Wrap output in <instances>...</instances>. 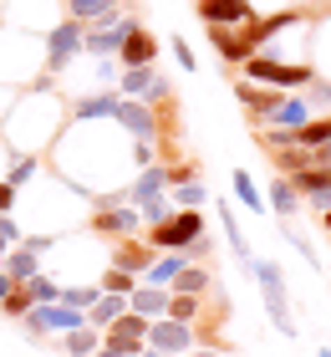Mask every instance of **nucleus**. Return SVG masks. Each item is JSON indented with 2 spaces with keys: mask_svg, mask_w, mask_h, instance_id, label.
I'll use <instances>...</instances> for the list:
<instances>
[{
  "mask_svg": "<svg viewBox=\"0 0 331 357\" xmlns=\"http://www.w3.org/2000/svg\"><path fill=\"white\" fill-rule=\"evenodd\" d=\"M245 271L260 281V296H265V317H270V327L280 337H295V317H291V291H286V271H280L275 261H265V255H250L245 261Z\"/></svg>",
  "mask_w": 331,
  "mask_h": 357,
  "instance_id": "f257e3e1",
  "label": "nucleus"
},
{
  "mask_svg": "<svg viewBox=\"0 0 331 357\" xmlns=\"http://www.w3.org/2000/svg\"><path fill=\"white\" fill-rule=\"evenodd\" d=\"M245 72H250V82L280 87V92L311 87V77H316V67H311V61H275V56H250V61H245Z\"/></svg>",
  "mask_w": 331,
  "mask_h": 357,
  "instance_id": "f03ea898",
  "label": "nucleus"
},
{
  "mask_svg": "<svg viewBox=\"0 0 331 357\" xmlns=\"http://www.w3.org/2000/svg\"><path fill=\"white\" fill-rule=\"evenodd\" d=\"M209 235V225H204V215L199 209H174L163 225H153V250H189L194 240H204Z\"/></svg>",
  "mask_w": 331,
  "mask_h": 357,
  "instance_id": "7ed1b4c3",
  "label": "nucleus"
},
{
  "mask_svg": "<svg viewBox=\"0 0 331 357\" xmlns=\"http://www.w3.org/2000/svg\"><path fill=\"white\" fill-rule=\"evenodd\" d=\"M77 327H87V312H77V306H66V301H46V306H31L26 312V332H77Z\"/></svg>",
  "mask_w": 331,
  "mask_h": 357,
  "instance_id": "20e7f679",
  "label": "nucleus"
},
{
  "mask_svg": "<svg viewBox=\"0 0 331 357\" xmlns=\"http://www.w3.org/2000/svg\"><path fill=\"white\" fill-rule=\"evenodd\" d=\"M87 52V26H77V21H61L52 26V36H46V67L61 72V67H72V56Z\"/></svg>",
  "mask_w": 331,
  "mask_h": 357,
  "instance_id": "39448f33",
  "label": "nucleus"
},
{
  "mask_svg": "<svg viewBox=\"0 0 331 357\" xmlns=\"http://www.w3.org/2000/svg\"><path fill=\"white\" fill-rule=\"evenodd\" d=\"M102 347H112V352H128V357H138V352L148 347V317H138V312L118 317V321H112V327L102 332Z\"/></svg>",
  "mask_w": 331,
  "mask_h": 357,
  "instance_id": "423d86ee",
  "label": "nucleus"
},
{
  "mask_svg": "<svg viewBox=\"0 0 331 357\" xmlns=\"http://www.w3.org/2000/svg\"><path fill=\"white\" fill-rule=\"evenodd\" d=\"M250 15H260L255 0H199V21H204V26L245 31V26H250Z\"/></svg>",
  "mask_w": 331,
  "mask_h": 357,
  "instance_id": "0eeeda50",
  "label": "nucleus"
},
{
  "mask_svg": "<svg viewBox=\"0 0 331 357\" xmlns=\"http://www.w3.org/2000/svg\"><path fill=\"white\" fill-rule=\"evenodd\" d=\"M199 342L189 321H174V317H158V321H148V347H158V352H174V357H184L189 347Z\"/></svg>",
  "mask_w": 331,
  "mask_h": 357,
  "instance_id": "6e6552de",
  "label": "nucleus"
},
{
  "mask_svg": "<svg viewBox=\"0 0 331 357\" xmlns=\"http://www.w3.org/2000/svg\"><path fill=\"white\" fill-rule=\"evenodd\" d=\"M295 21H301V10H265V15H250V26H245V41H250V52L260 56L265 52V46H270L275 36H280V31H286V26H295Z\"/></svg>",
  "mask_w": 331,
  "mask_h": 357,
  "instance_id": "1a4fd4ad",
  "label": "nucleus"
},
{
  "mask_svg": "<svg viewBox=\"0 0 331 357\" xmlns=\"http://www.w3.org/2000/svg\"><path fill=\"white\" fill-rule=\"evenodd\" d=\"M138 225H143L138 204H102V209H97V220H92V230H97V235L132 240V235H138Z\"/></svg>",
  "mask_w": 331,
  "mask_h": 357,
  "instance_id": "9d476101",
  "label": "nucleus"
},
{
  "mask_svg": "<svg viewBox=\"0 0 331 357\" xmlns=\"http://www.w3.org/2000/svg\"><path fill=\"white\" fill-rule=\"evenodd\" d=\"M295 189H301V199H311L326 215L331 209V164H311V169H301V174H286Z\"/></svg>",
  "mask_w": 331,
  "mask_h": 357,
  "instance_id": "9b49d317",
  "label": "nucleus"
},
{
  "mask_svg": "<svg viewBox=\"0 0 331 357\" xmlns=\"http://www.w3.org/2000/svg\"><path fill=\"white\" fill-rule=\"evenodd\" d=\"M118 123H123L138 143H148V138L158 133V112L148 107L143 97H123V102H118Z\"/></svg>",
  "mask_w": 331,
  "mask_h": 357,
  "instance_id": "f8f14e48",
  "label": "nucleus"
},
{
  "mask_svg": "<svg viewBox=\"0 0 331 357\" xmlns=\"http://www.w3.org/2000/svg\"><path fill=\"white\" fill-rule=\"evenodd\" d=\"M132 26H138L132 15H118V21H107V26H87V52L92 56H118V46L128 41Z\"/></svg>",
  "mask_w": 331,
  "mask_h": 357,
  "instance_id": "ddd939ff",
  "label": "nucleus"
},
{
  "mask_svg": "<svg viewBox=\"0 0 331 357\" xmlns=\"http://www.w3.org/2000/svg\"><path fill=\"white\" fill-rule=\"evenodd\" d=\"M209 31V46L220 52V61H229V67H245L255 52H250V41H245V31H229V26H204Z\"/></svg>",
  "mask_w": 331,
  "mask_h": 357,
  "instance_id": "4468645a",
  "label": "nucleus"
},
{
  "mask_svg": "<svg viewBox=\"0 0 331 357\" xmlns=\"http://www.w3.org/2000/svg\"><path fill=\"white\" fill-rule=\"evenodd\" d=\"M235 97H240V107L250 112L255 123H265V118H270V112L280 107V97H286V92H280V87H260V82H240Z\"/></svg>",
  "mask_w": 331,
  "mask_h": 357,
  "instance_id": "2eb2a0df",
  "label": "nucleus"
},
{
  "mask_svg": "<svg viewBox=\"0 0 331 357\" xmlns=\"http://www.w3.org/2000/svg\"><path fill=\"white\" fill-rule=\"evenodd\" d=\"M189 266H194V255H189V250H158V261L143 271V286H174Z\"/></svg>",
  "mask_w": 331,
  "mask_h": 357,
  "instance_id": "dca6fc26",
  "label": "nucleus"
},
{
  "mask_svg": "<svg viewBox=\"0 0 331 357\" xmlns=\"http://www.w3.org/2000/svg\"><path fill=\"white\" fill-rule=\"evenodd\" d=\"M153 56H158V36L143 31V26H132L128 41L118 46V61H123V67H153Z\"/></svg>",
  "mask_w": 331,
  "mask_h": 357,
  "instance_id": "f3484780",
  "label": "nucleus"
},
{
  "mask_svg": "<svg viewBox=\"0 0 331 357\" xmlns=\"http://www.w3.org/2000/svg\"><path fill=\"white\" fill-rule=\"evenodd\" d=\"M311 123V102L306 97H280V107L270 112V118H265V128H270V133H295V128H306Z\"/></svg>",
  "mask_w": 331,
  "mask_h": 357,
  "instance_id": "a211bd4d",
  "label": "nucleus"
},
{
  "mask_svg": "<svg viewBox=\"0 0 331 357\" xmlns=\"http://www.w3.org/2000/svg\"><path fill=\"white\" fill-rule=\"evenodd\" d=\"M118 0H66V21H77V26H107V21H118Z\"/></svg>",
  "mask_w": 331,
  "mask_h": 357,
  "instance_id": "6ab92c4d",
  "label": "nucleus"
},
{
  "mask_svg": "<svg viewBox=\"0 0 331 357\" xmlns=\"http://www.w3.org/2000/svg\"><path fill=\"white\" fill-rule=\"evenodd\" d=\"M169 301H174V291L169 286H138L128 296V312H138L148 321H158V317H169Z\"/></svg>",
  "mask_w": 331,
  "mask_h": 357,
  "instance_id": "aec40b11",
  "label": "nucleus"
},
{
  "mask_svg": "<svg viewBox=\"0 0 331 357\" xmlns=\"http://www.w3.org/2000/svg\"><path fill=\"white\" fill-rule=\"evenodd\" d=\"M265 204H270V215L291 220L295 209H301V189H295L291 178H286V174H280V178H270V194H265Z\"/></svg>",
  "mask_w": 331,
  "mask_h": 357,
  "instance_id": "412c9836",
  "label": "nucleus"
},
{
  "mask_svg": "<svg viewBox=\"0 0 331 357\" xmlns=\"http://www.w3.org/2000/svg\"><path fill=\"white\" fill-rule=\"evenodd\" d=\"M118 317H128V296H118V291H102V296L92 301V312H87V321H92V327H102V332Z\"/></svg>",
  "mask_w": 331,
  "mask_h": 357,
  "instance_id": "4be33fe9",
  "label": "nucleus"
},
{
  "mask_svg": "<svg viewBox=\"0 0 331 357\" xmlns=\"http://www.w3.org/2000/svg\"><path fill=\"white\" fill-rule=\"evenodd\" d=\"M6 275L15 286H26L31 275H41V261H36V250L31 245H15V250H6Z\"/></svg>",
  "mask_w": 331,
  "mask_h": 357,
  "instance_id": "5701e85b",
  "label": "nucleus"
},
{
  "mask_svg": "<svg viewBox=\"0 0 331 357\" xmlns=\"http://www.w3.org/2000/svg\"><path fill=\"white\" fill-rule=\"evenodd\" d=\"M209 286H214V275H209V266H204V261H194V266H189L184 275H178L174 286H169V291H174V296H204Z\"/></svg>",
  "mask_w": 331,
  "mask_h": 357,
  "instance_id": "b1692460",
  "label": "nucleus"
},
{
  "mask_svg": "<svg viewBox=\"0 0 331 357\" xmlns=\"http://www.w3.org/2000/svg\"><path fill=\"white\" fill-rule=\"evenodd\" d=\"M118 102H123V92H92V97H82L72 112L77 118H118Z\"/></svg>",
  "mask_w": 331,
  "mask_h": 357,
  "instance_id": "393cba45",
  "label": "nucleus"
},
{
  "mask_svg": "<svg viewBox=\"0 0 331 357\" xmlns=\"http://www.w3.org/2000/svg\"><path fill=\"white\" fill-rule=\"evenodd\" d=\"M66 357H97V347H102V332H97L92 327V321H87V327H77V332H66Z\"/></svg>",
  "mask_w": 331,
  "mask_h": 357,
  "instance_id": "a878e982",
  "label": "nucleus"
},
{
  "mask_svg": "<svg viewBox=\"0 0 331 357\" xmlns=\"http://www.w3.org/2000/svg\"><path fill=\"white\" fill-rule=\"evenodd\" d=\"M229 178H235V199H240L245 209H250V215H260V209H270V204H265V194L255 189V178H250V169H235Z\"/></svg>",
  "mask_w": 331,
  "mask_h": 357,
  "instance_id": "bb28decb",
  "label": "nucleus"
},
{
  "mask_svg": "<svg viewBox=\"0 0 331 357\" xmlns=\"http://www.w3.org/2000/svg\"><path fill=\"white\" fill-rule=\"evenodd\" d=\"M112 266H118V271H132V275H143L153 261H148V245H138V240H123L118 255H112Z\"/></svg>",
  "mask_w": 331,
  "mask_h": 357,
  "instance_id": "cd10ccee",
  "label": "nucleus"
},
{
  "mask_svg": "<svg viewBox=\"0 0 331 357\" xmlns=\"http://www.w3.org/2000/svg\"><path fill=\"white\" fill-rule=\"evenodd\" d=\"M220 225H224V240H229V250H235L240 261H250V240H245L240 220H235V204H220Z\"/></svg>",
  "mask_w": 331,
  "mask_h": 357,
  "instance_id": "c85d7f7f",
  "label": "nucleus"
},
{
  "mask_svg": "<svg viewBox=\"0 0 331 357\" xmlns=\"http://www.w3.org/2000/svg\"><path fill=\"white\" fill-rule=\"evenodd\" d=\"M153 82H158L153 67H123V97H148Z\"/></svg>",
  "mask_w": 331,
  "mask_h": 357,
  "instance_id": "c756f323",
  "label": "nucleus"
},
{
  "mask_svg": "<svg viewBox=\"0 0 331 357\" xmlns=\"http://www.w3.org/2000/svg\"><path fill=\"white\" fill-rule=\"evenodd\" d=\"M26 296L36 301V306H46V301H61V286L41 271V275H31V281H26Z\"/></svg>",
  "mask_w": 331,
  "mask_h": 357,
  "instance_id": "7c9ffc66",
  "label": "nucleus"
},
{
  "mask_svg": "<svg viewBox=\"0 0 331 357\" xmlns=\"http://www.w3.org/2000/svg\"><path fill=\"white\" fill-rule=\"evenodd\" d=\"M174 199H178V209H199L209 199V189L199 184V178H184V184H174Z\"/></svg>",
  "mask_w": 331,
  "mask_h": 357,
  "instance_id": "2f4dec72",
  "label": "nucleus"
},
{
  "mask_svg": "<svg viewBox=\"0 0 331 357\" xmlns=\"http://www.w3.org/2000/svg\"><path fill=\"white\" fill-rule=\"evenodd\" d=\"M97 296H102V286H61V301L77 306V312H92Z\"/></svg>",
  "mask_w": 331,
  "mask_h": 357,
  "instance_id": "473e14b6",
  "label": "nucleus"
},
{
  "mask_svg": "<svg viewBox=\"0 0 331 357\" xmlns=\"http://www.w3.org/2000/svg\"><path fill=\"white\" fill-rule=\"evenodd\" d=\"M199 312H204V296H174L169 301V317L174 321H194Z\"/></svg>",
  "mask_w": 331,
  "mask_h": 357,
  "instance_id": "72a5a7b5",
  "label": "nucleus"
},
{
  "mask_svg": "<svg viewBox=\"0 0 331 357\" xmlns=\"http://www.w3.org/2000/svg\"><path fill=\"white\" fill-rule=\"evenodd\" d=\"M102 291H118V296H132V291H138V281H132V271H118V266H112V271L102 275Z\"/></svg>",
  "mask_w": 331,
  "mask_h": 357,
  "instance_id": "f704fd0d",
  "label": "nucleus"
},
{
  "mask_svg": "<svg viewBox=\"0 0 331 357\" xmlns=\"http://www.w3.org/2000/svg\"><path fill=\"white\" fill-rule=\"evenodd\" d=\"M31 306H36V301H31V296H26V286H15V291H10V296H6V301H0V312H6V317H21V321H26V312H31Z\"/></svg>",
  "mask_w": 331,
  "mask_h": 357,
  "instance_id": "c9c22d12",
  "label": "nucleus"
},
{
  "mask_svg": "<svg viewBox=\"0 0 331 357\" xmlns=\"http://www.w3.org/2000/svg\"><path fill=\"white\" fill-rule=\"evenodd\" d=\"M306 102L331 112V77H311V87H306Z\"/></svg>",
  "mask_w": 331,
  "mask_h": 357,
  "instance_id": "e433bc0d",
  "label": "nucleus"
},
{
  "mask_svg": "<svg viewBox=\"0 0 331 357\" xmlns=\"http://www.w3.org/2000/svg\"><path fill=\"white\" fill-rule=\"evenodd\" d=\"M286 240H291V245H295V250H301V261H311V266H316V271H321V261H316V245H311V240H306V235H295V230H291V225H286Z\"/></svg>",
  "mask_w": 331,
  "mask_h": 357,
  "instance_id": "4c0bfd02",
  "label": "nucleus"
},
{
  "mask_svg": "<svg viewBox=\"0 0 331 357\" xmlns=\"http://www.w3.org/2000/svg\"><path fill=\"white\" fill-rule=\"evenodd\" d=\"M174 61H178V67H184V72H194V67H199V56H194V46H189L184 36H174Z\"/></svg>",
  "mask_w": 331,
  "mask_h": 357,
  "instance_id": "58836bf2",
  "label": "nucleus"
},
{
  "mask_svg": "<svg viewBox=\"0 0 331 357\" xmlns=\"http://www.w3.org/2000/svg\"><path fill=\"white\" fill-rule=\"evenodd\" d=\"M31 174H36V158H15V169H10V178H6V184H10V189H21Z\"/></svg>",
  "mask_w": 331,
  "mask_h": 357,
  "instance_id": "ea45409f",
  "label": "nucleus"
},
{
  "mask_svg": "<svg viewBox=\"0 0 331 357\" xmlns=\"http://www.w3.org/2000/svg\"><path fill=\"white\" fill-rule=\"evenodd\" d=\"M132 158H138V164H153V143H132Z\"/></svg>",
  "mask_w": 331,
  "mask_h": 357,
  "instance_id": "a19ab883",
  "label": "nucleus"
},
{
  "mask_svg": "<svg viewBox=\"0 0 331 357\" xmlns=\"http://www.w3.org/2000/svg\"><path fill=\"white\" fill-rule=\"evenodd\" d=\"M21 245H31V250H36V255H41L46 245H52V235H26V240H21Z\"/></svg>",
  "mask_w": 331,
  "mask_h": 357,
  "instance_id": "79ce46f5",
  "label": "nucleus"
},
{
  "mask_svg": "<svg viewBox=\"0 0 331 357\" xmlns=\"http://www.w3.org/2000/svg\"><path fill=\"white\" fill-rule=\"evenodd\" d=\"M10 204H15V189H10V184H0V215H10Z\"/></svg>",
  "mask_w": 331,
  "mask_h": 357,
  "instance_id": "37998d69",
  "label": "nucleus"
},
{
  "mask_svg": "<svg viewBox=\"0 0 331 357\" xmlns=\"http://www.w3.org/2000/svg\"><path fill=\"white\" fill-rule=\"evenodd\" d=\"M10 291H15V281H10V275H6V271H0V301H6V296H10Z\"/></svg>",
  "mask_w": 331,
  "mask_h": 357,
  "instance_id": "c03bdc74",
  "label": "nucleus"
},
{
  "mask_svg": "<svg viewBox=\"0 0 331 357\" xmlns=\"http://www.w3.org/2000/svg\"><path fill=\"white\" fill-rule=\"evenodd\" d=\"M194 357H224V352H220V347H199Z\"/></svg>",
  "mask_w": 331,
  "mask_h": 357,
  "instance_id": "a18cd8bd",
  "label": "nucleus"
},
{
  "mask_svg": "<svg viewBox=\"0 0 331 357\" xmlns=\"http://www.w3.org/2000/svg\"><path fill=\"white\" fill-rule=\"evenodd\" d=\"M138 357H174V352H158V347H143Z\"/></svg>",
  "mask_w": 331,
  "mask_h": 357,
  "instance_id": "49530a36",
  "label": "nucleus"
},
{
  "mask_svg": "<svg viewBox=\"0 0 331 357\" xmlns=\"http://www.w3.org/2000/svg\"><path fill=\"white\" fill-rule=\"evenodd\" d=\"M97 357H128V352H112V347H97Z\"/></svg>",
  "mask_w": 331,
  "mask_h": 357,
  "instance_id": "de8ad7c7",
  "label": "nucleus"
},
{
  "mask_svg": "<svg viewBox=\"0 0 331 357\" xmlns=\"http://www.w3.org/2000/svg\"><path fill=\"white\" fill-rule=\"evenodd\" d=\"M321 230H326V235H331V209H326V215H321Z\"/></svg>",
  "mask_w": 331,
  "mask_h": 357,
  "instance_id": "09e8293b",
  "label": "nucleus"
},
{
  "mask_svg": "<svg viewBox=\"0 0 331 357\" xmlns=\"http://www.w3.org/2000/svg\"><path fill=\"white\" fill-rule=\"evenodd\" d=\"M316 357H331V347H321V352H316Z\"/></svg>",
  "mask_w": 331,
  "mask_h": 357,
  "instance_id": "8fccbe9b",
  "label": "nucleus"
},
{
  "mask_svg": "<svg viewBox=\"0 0 331 357\" xmlns=\"http://www.w3.org/2000/svg\"><path fill=\"white\" fill-rule=\"evenodd\" d=\"M224 357H235V352H224Z\"/></svg>",
  "mask_w": 331,
  "mask_h": 357,
  "instance_id": "3c124183",
  "label": "nucleus"
}]
</instances>
